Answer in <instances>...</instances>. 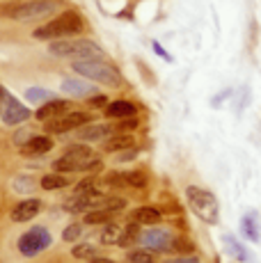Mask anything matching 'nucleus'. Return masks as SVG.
Segmentation results:
<instances>
[{"label": "nucleus", "mask_w": 261, "mask_h": 263, "mask_svg": "<svg viewBox=\"0 0 261 263\" xmlns=\"http://www.w3.org/2000/svg\"><path fill=\"white\" fill-rule=\"evenodd\" d=\"M85 23L80 18L78 12H62L58 18L48 21L46 25H39L37 30L32 32L34 39H44V42H55V39H67V37H73V34L83 32Z\"/></svg>", "instance_id": "obj_1"}, {"label": "nucleus", "mask_w": 261, "mask_h": 263, "mask_svg": "<svg viewBox=\"0 0 261 263\" xmlns=\"http://www.w3.org/2000/svg\"><path fill=\"white\" fill-rule=\"evenodd\" d=\"M58 9L55 0H16V3L0 5V16L14 18V21H37Z\"/></svg>", "instance_id": "obj_2"}, {"label": "nucleus", "mask_w": 261, "mask_h": 263, "mask_svg": "<svg viewBox=\"0 0 261 263\" xmlns=\"http://www.w3.org/2000/svg\"><path fill=\"white\" fill-rule=\"evenodd\" d=\"M71 69L83 78L92 80V83H101L108 85V87H119L122 85V73L105 60H73Z\"/></svg>", "instance_id": "obj_3"}, {"label": "nucleus", "mask_w": 261, "mask_h": 263, "mask_svg": "<svg viewBox=\"0 0 261 263\" xmlns=\"http://www.w3.org/2000/svg\"><path fill=\"white\" fill-rule=\"evenodd\" d=\"M53 55L69 60H103V50L92 39H55L48 46Z\"/></svg>", "instance_id": "obj_4"}, {"label": "nucleus", "mask_w": 261, "mask_h": 263, "mask_svg": "<svg viewBox=\"0 0 261 263\" xmlns=\"http://www.w3.org/2000/svg\"><path fill=\"white\" fill-rule=\"evenodd\" d=\"M99 165V156L94 154V149L85 144H76L53 163V170L60 174H71V172H87L94 170Z\"/></svg>", "instance_id": "obj_5"}, {"label": "nucleus", "mask_w": 261, "mask_h": 263, "mask_svg": "<svg viewBox=\"0 0 261 263\" xmlns=\"http://www.w3.org/2000/svg\"><path fill=\"white\" fill-rule=\"evenodd\" d=\"M185 199H188L190 209L195 211L197 217H202V220L209 222V224H215V222H218V215H220L218 199H215L209 190L197 188V185H190V188H185Z\"/></svg>", "instance_id": "obj_6"}, {"label": "nucleus", "mask_w": 261, "mask_h": 263, "mask_svg": "<svg viewBox=\"0 0 261 263\" xmlns=\"http://www.w3.org/2000/svg\"><path fill=\"white\" fill-rule=\"evenodd\" d=\"M48 245H51V234H48V229L46 227H34V229H30L28 234L21 236V240H18V252H21L23 256H34L42 250H46Z\"/></svg>", "instance_id": "obj_7"}, {"label": "nucleus", "mask_w": 261, "mask_h": 263, "mask_svg": "<svg viewBox=\"0 0 261 263\" xmlns=\"http://www.w3.org/2000/svg\"><path fill=\"white\" fill-rule=\"evenodd\" d=\"M0 99H3V112H0V117H3L5 124L16 126V124H23V121L30 117V110L26 108V105L18 103L7 89L0 92Z\"/></svg>", "instance_id": "obj_8"}, {"label": "nucleus", "mask_w": 261, "mask_h": 263, "mask_svg": "<svg viewBox=\"0 0 261 263\" xmlns=\"http://www.w3.org/2000/svg\"><path fill=\"white\" fill-rule=\"evenodd\" d=\"M89 124V115L87 112H71L67 117H58V119H51L46 124V130L48 133H67V130H73L78 126H85Z\"/></svg>", "instance_id": "obj_9"}, {"label": "nucleus", "mask_w": 261, "mask_h": 263, "mask_svg": "<svg viewBox=\"0 0 261 263\" xmlns=\"http://www.w3.org/2000/svg\"><path fill=\"white\" fill-rule=\"evenodd\" d=\"M140 242L149 250H170L172 247V234L167 229H147L140 234Z\"/></svg>", "instance_id": "obj_10"}, {"label": "nucleus", "mask_w": 261, "mask_h": 263, "mask_svg": "<svg viewBox=\"0 0 261 263\" xmlns=\"http://www.w3.org/2000/svg\"><path fill=\"white\" fill-rule=\"evenodd\" d=\"M115 133V128L110 124H85L76 130V138L80 142H99V140H105Z\"/></svg>", "instance_id": "obj_11"}, {"label": "nucleus", "mask_w": 261, "mask_h": 263, "mask_svg": "<svg viewBox=\"0 0 261 263\" xmlns=\"http://www.w3.org/2000/svg\"><path fill=\"white\" fill-rule=\"evenodd\" d=\"M18 146H21V154L26 156H42L53 149V140L48 135H32V138H28L26 142Z\"/></svg>", "instance_id": "obj_12"}, {"label": "nucleus", "mask_w": 261, "mask_h": 263, "mask_svg": "<svg viewBox=\"0 0 261 263\" xmlns=\"http://www.w3.org/2000/svg\"><path fill=\"white\" fill-rule=\"evenodd\" d=\"M67 110H69V101H64V99H53V101L44 103L42 108L37 110V119H39V121L58 119V117H62Z\"/></svg>", "instance_id": "obj_13"}, {"label": "nucleus", "mask_w": 261, "mask_h": 263, "mask_svg": "<svg viewBox=\"0 0 261 263\" xmlns=\"http://www.w3.org/2000/svg\"><path fill=\"white\" fill-rule=\"evenodd\" d=\"M62 92L69 94V96H76V99H83V96H92L94 94V85L87 83V80L64 78L62 80Z\"/></svg>", "instance_id": "obj_14"}, {"label": "nucleus", "mask_w": 261, "mask_h": 263, "mask_svg": "<svg viewBox=\"0 0 261 263\" xmlns=\"http://www.w3.org/2000/svg\"><path fill=\"white\" fill-rule=\"evenodd\" d=\"M39 209H42L39 199H26V201H21V204H16L12 209V220L14 222H28L39 213Z\"/></svg>", "instance_id": "obj_15"}, {"label": "nucleus", "mask_w": 261, "mask_h": 263, "mask_svg": "<svg viewBox=\"0 0 261 263\" xmlns=\"http://www.w3.org/2000/svg\"><path fill=\"white\" fill-rule=\"evenodd\" d=\"M240 234H243L248 240L259 242V238H261V222H259L257 213H248V215L240 217Z\"/></svg>", "instance_id": "obj_16"}, {"label": "nucleus", "mask_w": 261, "mask_h": 263, "mask_svg": "<svg viewBox=\"0 0 261 263\" xmlns=\"http://www.w3.org/2000/svg\"><path fill=\"white\" fill-rule=\"evenodd\" d=\"M105 115L110 119H124V117H133L135 115V105L130 101H113L105 108Z\"/></svg>", "instance_id": "obj_17"}, {"label": "nucleus", "mask_w": 261, "mask_h": 263, "mask_svg": "<svg viewBox=\"0 0 261 263\" xmlns=\"http://www.w3.org/2000/svg\"><path fill=\"white\" fill-rule=\"evenodd\" d=\"M133 222L135 224H147V227L158 224L160 222V211L152 209V206H142V209H138L133 213Z\"/></svg>", "instance_id": "obj_18"}, {"label": "nucleus", "mask_w": 261, "mask_h": 263, "mask_svg": "<svg viewBox=\"0 0 261 263\" xmlns=\"http://www.w3.org/2000/svg\"><path fill=\"white\" fill-rule=\"evenodd\" d=\"M124 236V227L117 224V222H108L105 229L101 231V242L103 245H119Z\"/></svg>", "instance_id": "obj_19"}, {"label": "nucleus", "mask_w": 261, "mask_h": 263, "mask_svg": "<svg viewBox=\"0 0 261 263\" xmlns=\"http://www.w3.org/2000/svg\"><path fill=\"white\" fill-rule=\"evenodd\" d=\"M64 185H69V179H67V174H60V172H55V174H46L42 179V188L44 190H58V188H64Z\"/></svg>", "instance_id": "obj_20"}, {"label": "nucleus", "mask_w": 261, "mask_h": 263, "mask_svg": "<svg viewBox=\"0 0 261 263\" xmlns=\"http://www.w3.org/2000/svg\"><path fill=\"white\" fill-rule=\"evenodd\" d=\"M26 99L30 101V103H39V105H44V103H48V101H53V99H55V94H53V92H48V89L30 87L28 92H26Z\"/></svg>", "instance_id": "obj_21"}, {"label": "nucleus", "mask_w": 261, "mask_h": 263, "mask_svg": "<svg viewBox=\"0 0 261 263\" xmlns=\"http://www.w3.org/2000/svg\"><path fill=\"white\" fill-rule=\"evenodd\" d=\"M225 245L229 247V252H232V256H236V259H240V261H248L250 259V254H248V250H245L243 245H240L236 238H232V236H225Z\"/></svg>", "instance_id": "obj_22"}, {"label": "nucleus", "mask_w": 261, "mask_h": 263, "mask_svg": "<svg viewBox=\"0 0 261 263\" xmlns=\"http://www.w3.org/2000/svg\"><path fill=\"white\" fill-rule=\"evenodd\" d=\"M113 217V211H89L87 215H85V222L87 224H99V222H105Z\"/></svg>", "instance_id": "obj_23"}, {"label": "nucleus", "mask_w": 261, "mask_h": 263, "mask_svg": "<svg viewBox=\"0 0 261 263\" xmlns=\"http://www.w3.org/2000/svg\"><path fill=\"white\" fill-rule=\"evenodd\" d=\"M73 259H94V245H87V242H83V245H76L71 250Z\"/></svg>", "instance_id": "obj_24"}, {"label": "nucleus", "mask_w": 261, "mask_h": 263, "mask_svg": "<svg viewBox=\"0 0 261 263\" xmlns=\"http://www.w3.org/2000/svg\"><path fill=\"white\" fill-rule=\"evenodd\" d=\"M128 261L130 263H154L156 259H154V254L147 252V250H135V252L128 254Z\"/></svg>", "instance_id": "obj_25"}, {"label": "nucleus", "mask_w": 261, "mask_h": 263, "mask_svg": "<svg viewBox=\"0 0 261 263\" xmlns=\"http://www.w3.org/2000/svg\"><path fill=\"white\" fill-rule=\"evenodd\" d=\"M130 144H133V140H130V138H126V135H124V138H113V140H110L108 144H105V149H108V151L130 149Z\"/></svg>", "instance_id": "obj_26"}, {"label": "nucleus", "mask_w": 261, "mask_h": 263, "mask_svg": "<svg viewBox=\"0 0 261 263\" xmlns=\"http://www.w3.org/2000/svg\"><path fill=\"white\" fill-rule=\"evenodd\" d=\"M124 179H126V185H133V188H144L147 185V179H144L142 172H130Z\"/></svg>", "instance_id": "obj_27"}, {"label": "nucleus", "mask_w": 261, "mask_h": 263, "mask_svg": "<svg viewBox=\"0 0 261 263\" xmlns=\"http://www.w3.org/2000/svg\"><path fill=\"white\" fill-rule=\"evenodd\" d=\"M133 240H140V231H138V224H135V222L124 229V236H122V242H119V245H128V242H133Z\"/></svg>", "instance_id": "obj_28"}, {"label": "nucleus", "mask_w": 261, "mask_h": 263, "mask_svg": "<svg viewBox=\"0 0 261 263\" xmlns=\"http://www.w3.org/2000/svg\"><path fill=\"white\" fill-rule=\"evenodd\" d=\"M80 234H83V227L80 224H69L67 229H64V234H62V238L67 240V242H71V240H76L80 238Z\"/></svg>", "instance_id": "obj_29"}, {"label": "nucleus", "mask_w": 261, "mask_h": 263, "mask_svg": "<svg viewBox=\"0 0 261 263\" xmlns=\"http://www.w3.org/2000/svg\"><path fill=\"white\" fill-rule=\"evenodd\" d=\"M167 263H199V259L197 256H181V259H172Z\"/></svg>", "instance_id": "obj_30"}, {"label": "nucleus", "mask_w": 261, "mask_h": 263, "mask_svg": "<svg viewBox=\"0 0 261 263\" xmlns=\"http://www.w3.org/2000/svg\"><path fill=\"white\" fill-rule=\"evenodd\" d=\"M108 101H105V96H94V99H89V105H94V108H101L105 105Z\"/></svg>", "instance_id": "obj_31"}, {"label": "nucleus", "mask_w": 261, "mask_h": 263, "mask_svg": "<svg viewBox=\"0 0 261 263\" xmlns=\"http://www.w3.org/2000/svg\"><path fill=\"white\" fill-rule=\"evenodd\" d=\"M154 48H156V53L160 55V58H165V60H170V55H167V53H165V50H163V48H160V46H158V42H154Z\"/></svg>", "instance_id": "obj_32"}, {"label": "nucleus", "mask_w": 261, "mask_h": 263, "mask_svg": "<svg viewBox=\"0 0 261 263\" xmlns=\"http://www.w3.org/2000/svg\"><path fill=\"white\" fill-rule=\"evenodd\" d=\"M89 263H113L110 259H103V256H94V259H89Z\"/></svg>", "instance_id": "obj_33"}]
</instances>
